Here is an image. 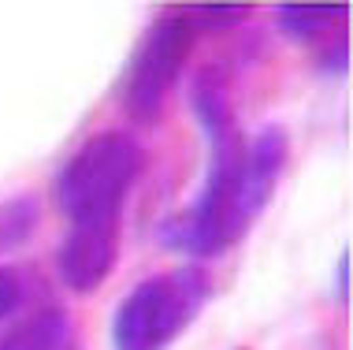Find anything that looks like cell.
Listing matches in <instances>:
<instances>
[{
	"mask_svg": "<svg viewBox=\"0 0 353 350\" xmlns=\"http://www.w3.org/2000/svg\"><path fill=\"white\" fill-rule=\"evenodd\" d=\"M190 108L208 142V172L194 205L164 220L160 242L190 257H219L234 242H242L256 216L268 209L286 168L290 138L283 127H261L253 142H245L231 105L227 75L219 68H201L194 75Z\"/></svg>",
	"mask_w": 353,
	"mask_h": 350,
	"instance_id": "cell-1",
	"label": "cell"
},
{
	"mask_svg": "<svg viewBox=\"0 0 353 350\" xmlns=\"http://www.w3.org/2000/svg\"><path fill=\"white\" fill-rule=\"evenodd\" d=\"M145 164V149L134 135L108 130L90 138L56 175V209L68 228H119L134 179Z\"/></svg>",
	"mask_w": 353,
	"mask_h": 350,
	"instance_id": "cell-2",
	"label": "cell"
},
{
	"mask_svg": "<svg viewBox=\"0 0 353 350\" xmlns=\"http://www.w3.org/2000/svg\"><path fill=\"white\" fill-rule=\"evenodd\" d=\"M212 295L208 272L197 264L160 272L130 287L112 317V350H171L201 317Z\"/></svg>",
	"mask_w": 353,
	"mask_h": 350,
	"instance_id": "cell-3",
	"label": "cell"
},
{
	"mask_svg": "<svg viewBox=\"0 0 353 350\" xmlns=\"http://www.w3.org/2000/svg\"><path fill=\"white\" fill-rule=\"evenodd\" d=\"M190 52H194V26L186 23V15L157 19L138 41L130 68L123 75V112L141 127H152L164 112V101L183 75Z\"/></svg>",
	"mask_w": 353,
	"mask_h": 350,
	"instance_id": "cell-4",
	"label": "cell"
},
{
	"mask_svg": "<svg viewBox=\"0 0 353 350\" xmlns=\"http://www.w3.org/2000/svg\"><path fill=\"white\" fill-rule=\"evenodd\" d=\"M119 228H68L56 250V269L74 295H90L112 276L119 261Z\"/></svg>",
	"mask_w": 353,
	"mask_h": 350,
	"instance_id": "cell-5",
	"label": "cell"
},
{
	"mask_svg": "<svg viewBox=\"0 0 353 350\" xmlns=\"http://www.w3.org/2000/svg\"><path fill=\"white\" fill-rule=\"evenodd\" d=\"M0 350H82L79 328L60 306L37 309L0 339Z\"/></svg>",
	"mask_w": 353,
	"mask_h": 350,
	"instance_id": "cell-6",
	"label": "cell"
},
{
	"mask_svg": "<svg viewBox=\"0 0 353 350\" xmlns=\"http://www.w3.org/2000/svg\"><path fill=\"white\" fill-rule=\"evenodd\" d=\"M346 4H283L279 26L298 41H316V37L335 34L346 23Z\"/></svg>",
	"mask_w": 353,
	"mask_h": 350,
	"instance_id": "cell-7",
	"label": "cell"
},
{
	"mask_svg": "<svg viewBox=\"0 0 353 350\" xmlns=\"http://www.w3.org/2000/svg\"><path fill=\"white\" fill-rule=\"evenodd\" d=\"M37 220H41V205L30 194H19L0 202V257L4 253L19 250L30 235L37 231Z\"/></svg>",
	"mask_w": 353,
	"mask_h": 350,
	"instance_id": "cell-8",
	"label": "cell"
},
{
	"mask_svg": "<svg viewBox=\"0 0 353 350\" xmlns=\"http://www.w3.org/2000/svg\"><path fill=\"white\" fill-rule=\"evenodd\" d=\"M34 295V280L19 264H0V320H12L26 309Z\"/></svg>",
	"mask_w": 353,
	"mask_h": 350,
	"instance_id": "cell-9",
	"label": "cell"
},
{
	"mask_svg": "<svg viewBox=\"0 0 353 350\" xmlns=\"http://www.w3.org/2000/svg\"><path fill=\"white\" fill-rule=\"evenodd\" d=\"M250 15V8L245 4H201V8H190L186 23L197 30H223V26H234L242 23V19Z\"/></svg>",
	"mask_w": 353,
	"mask_h": 350,
	"instance_id": "cell-10",
	"label": "cell"
}]
</instances>
